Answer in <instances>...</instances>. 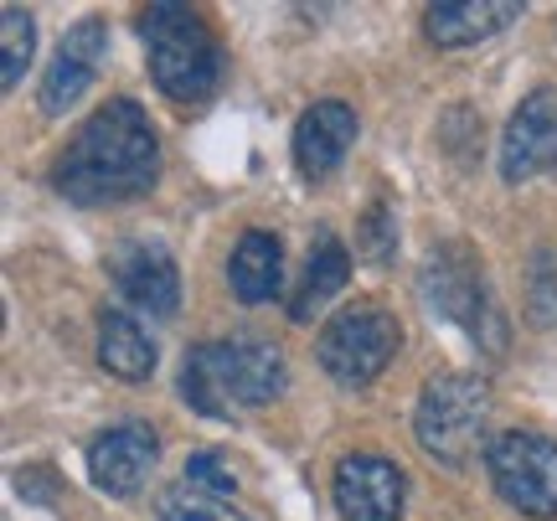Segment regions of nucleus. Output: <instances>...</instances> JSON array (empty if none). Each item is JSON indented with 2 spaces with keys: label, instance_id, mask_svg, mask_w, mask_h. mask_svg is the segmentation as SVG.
Masks as SVG:
<instances>
[{
  "label": "nucleus",
  "instance_id": "obj_3",
  "mask_svg": "<svg viewBox=\"0 0 557 521\" xmlns=\"http://www.w3.org/2000/svg\"><path fill=\"white\" fill-rule=\"evenodd\" d=\"M139 37L150 52V78L171 103H207L222 83V47L212 26L176 0H160L139 16Z\"/></svg>",
  "mask_w": 557,
  "mask_h": 521
},
{
  "label": "nucleus",
  "instance_id": "obj_10",
  "mask_svg": "<svg viewBox=\"0 0 557 521\" xmlns=\"http://www.w3.org/2000/svg\"><path fill=\"white\" fill-rule=\"evenodd\" d=\"M331 506L341 521H403L408 475L382 455H346L331 481Z\"/></svg>",
  "mask_w": 557,
  "mask_h": 521
},
{
  "label": "nucleus",
  "instance_id": "obj_9",
  "mask_svg": "<svg viewBox=\"0 0 557 521\" xmlns=\"http://www.w3.org/2000/svg\"><path fill=\"white\" fill-rule=\"evenodd\" d=\"M103 62H109V26L99 16H83L73 32H62L58 52H52L47 73H41V88H37L41 114H52V120L67 114L94 88Z\"/></svg>",
  "mask_w": 557,
  "mask_h": 521
},
{
  "label": "nucleus",
  "instance_id": "obj_4",
  "mask_svg": "<svg viewBox=\"0 0 557 521\" xmlns=\"http://www.w3.org/2000/svg\"><path fill=\"white\" fill-rule=\"evenodd\" d=\"M485 429H491V387L470 372H438L418 393L413 439L444 470H470L475 455L485 460V449L496 439Z\"/></svg>",
  "mask_w": 557,
  "mask_h": 521
},
{
  "label": "nucleus",
  "instance_id": "obj_11",
  "mask_svg": "<svg viewBox=\"0 0 557 521\" xmlns=\"http://www.w3.org/2000/svg\"><path fill=\"white\" fill-rule=\"evenodd\" d=\"M542 171H557V83L532 88L500 135V176L511 186L542 176Z\"/></svg>",
  "mask_w": 557,
  "mask_h": 521
},
{
  "label": "nucleus",
  "instance_id": "obj_8",
  "mask_svg": "<svg viewBox=\"0 0 557 521\" xmlns=\"http://www.w3.org/2000/svg\"><path fill=\"white\" fill-rule=\"evenodd\" d=\"M83 460H88L94 491L114 496V501H129V496H139L145 481L156 475L160 434L150 423H114V429H99V434H94Z\"/></svg>",
  "mask_w": 557,
  "mask_h": 521
},
{
  "label": "nucleus",
  "instance_id": "obj_2",
  "mask_svg": "<svg viewBox=\"0 0 557 521\" xmlns=\"http://www.w3.org/2000/svg\"><path fill=\"white\" fill-rule=\"evenodd\" d=\"M289 393V361L269 342H207L181 361V398L201 419L233 423L243 408H263Z\"/></svg>",
  "mask_w": 557,
  "mask_h": 521
},
{
  "label": "nucleus",
  "instance_id": "obj_22",
  "mask_svg": "<svg viewBox=\"0 0 557 521\" xmlns=\"http://www.w3.org/2000/svg\"><path fill=\"white\" fill-rule=\"evenodd\" d=\"M532 321L542 331L557 325V253L553 248H537V259H532Z\"/></svg>",
  "mask_w": 557,
  "mask_h": 521
},
{
  "label": "nucleus",
  "instance_id": "obj_16",
  "mask_svg": "<svg viewBox=\"0 0 557 521\" xmlns=\"http://www.w3.org/2000/svg\"><path fill=\"white\" fill-rule=\"evenodd\" d=\"M227 284L243 305H263L284 289V243L263 227H248L233 248V263H227Z\"/></svg>",
  "mask_w": 557,
  "mask_h": 521
},
{
  "label": "nucleus",
  "instance_id": "obj_13",
  "mask_svg": "<svg viewBox=\"0 0 557 521\" xmlns=\"http://www.w3.org/2000/svg\"><path fill=\"white\" fill-rule=\"evenodd\" d=\"M361 135V120L357 109L346 99H320L310 103L305 114L295 120V165L305 181H325L331 171H336L341 161H346V150L357 145Z\"/></svg>",
  "mask_w": 557,
  "mask_h": 521
},
{
  "label": "nucleus",
  "instance_id": "obj_5",
  "mask_svg": "<svg viewBox=\"0 0 557 521\" xmlns=\"http://www.w3.org/2000/svg\"><path fill=\"white\" fill-rule=\"evenodd\" d=\"M418 289H423V305L434 321L459 325L470 342L485 351V357H500L511 331H506V310H500L496 289L485 280V263L470 253V248H438L429 253L423 274H418Z\"/></svg>",
  "mask_w": 557,
  "mask_h": 521
},
{
  "label": "nucleus",
  "instance_id": "obj_14",
  "mask_svg": "<svg viewBox=\"0 0 557 521\" xmlns=\"http://www.w3.org/2000/svg\"><path fill=\"white\" fill-rule=\"evenodd\" d=\"M521 11L527 5L517 0H444V5L423 11V32L434 47L459 52V47H480V41L500 37L511 21H521Z\"/></svg>",
  "mask_w": 557,
  "mask_h": 521
},
{
  "label": "nucleus",
  "instance_id": "obj_12",
  "mask_svg": "<svg viewBox=\"0 0 557 521\" xmlns=\"http://www.w3.org/2000/svg\"><path fill=\"white\" fill-rule=\"evenodd\" d=\"M109 274L124 300L145 315H176L181 310V269L171 248L156 238H129L109 253Z\"/></svg>",
  "mask_w": 557,
  "mask_h": 521
},
{
  "label": "nucleus",
  "instance_id": "obj_6",
  "mask_svg": "<svg viewBox=\"0 0 557 521\" xmlns=\"http://www.w3.org/2000/svg\"><path fill=\"white\" fill-rule=\"evenodd\" d=\"M398 351H403V325L377 300L341 305L315 336V361L325 367V377L336 382V387H351V393L372 387L393 367Z\"/></svg>",
  "mask_w": 557,
  "mask_h": 521
},
{
  "label": "nucleus",
  "instance_id": "obj_15",
  "mask_svg": "<svg viewBox=\"0 0 557 521\" xmlns=\"http://www.w3.org/2000/svg\"><path fill=\"white\" fill-rule=\"evenodd\" d=\"M346 280H351V253H346V243H341L336 233H315V243H310V259H305L295 295H289V321H295V325L315 321L320 310H325V305L346 289Z\"/></svg>",
  "mask_w": 557,
  "mask_h": 521
},
{
  "label": "nucleus",
  "instance_id": "obj_18",
  "mask_svg": "<svg viewBox=\"0 0 557 521\" xmlns=\"http://www.w3.org/2000/svg\"><path fill=\"white\" fill-rule=\"evenodd\" d=\"M32 52H37V21H32V11L5 5V11H0V88H5V94L21 88Z\"/></svg>",
  "mask_w": 557,
  "mask_h": 521
},
{
  "label": "nucleus",
  "instance_id": "obj_1",
  "mask_svg": "<svg viewBox=\"0 0 557 521\" xmlns=\"http://www.w3.org/2000/svg\"><path fill=\"white\" fill-rule=\"evenodd\" d=\"M160 181V135L135 99H109L73 129L52 165V186L73 207H120Z\"/></svg>",
  "mask_w": 557,
  "mask_h": 521
},
{
  "label": "nucleus",
  "instance_id": "obj_20",
  "mask_svg": "<svg viewBox=\"0 0 557 521\" xmlns=\"http://www.w3.org/2000/svg\"><path fill=\"white\" fill-rule=\"evenodd\" d=\"M357 253L367 263H377V269H387V263L398 259V212H393L387 201H372V207H367V218H361V227H357Z\"/></svg>",
  "mask_w": 557,
  "mask_h": 521
},
{
  "label": "nucleus",
  "instance_id": "obj_7",
  "mask_svg": "<svg viewBox=\"0 0 557 521\" xmlns=\"http://www.w3.org/2000/svg\"><path fill=\"white\" fill-rule=\"evenodd\" d=\"M485 475L511 511L557 521V439L537 429H500L485 449Z\"/></svg>",
  "mask_w": 557,
  "mask_h": 521
},
{
  "label": "nucleus",
  "instance_id": "obj_19",
  "mask_svg": "<svg viewBox=\"0 0 557 521\" xmlns=\"http://www.w3.org/2000/svg\"><path fill=\"white\" fill-rule=\"evenodd\" d=\"M156 517L160 521H253V517H243L238 506L212 501V496H201V491H191V485H181V481L156 491Z\"/></svg>",
  "mask_w": 557,
  "mask_h": 521
},
{
  "label": "nucleus",
  "instance_id": "obj_17",
  "mask_svg": "<svg viewBox=\"0 0 557 521\" xmlns=\"http://www.w3.org/2000/svg\"><path fill=\"white\" fill-rule=\"evenodd\" d=\"M156 342L139 331V321H129L124 310H99V367L120 382H150L156 377Z\"/></svg>",
  "mask_w": 557,
  "mask_h": 521
},
{
  "label": "nucleus",
  "instance_id": "obj_21",
  "mask_svg": "<svg viewBox=\"0 0 557 521\" xmlns=\"http://www.w3.org/2000/svg\"><path fill=\"white\" fill-rule=\"evenodd\" d=\"M181 485H191V491L212 496V501H227L238 491V470H233V460L222 449H197V455H186Z\"/></svg>",
  "mask_w": 557,
  "mask_h": 521
}]
</instances>
